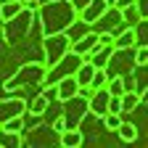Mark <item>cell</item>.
<instances>
[{
    "label": "cell",
    "instance_id": "4",
    "mask_svg": "<svg viewBox=\"0 0 148 148\" xmlns=\"http://www.w3.org/2000/svg\"><path fill=\"white\" fill-rule=\"evenodd\" d=\"M32 21H34V13L32 11H27V8H21L16 16H11V18H5V27H3V37H5V42L8 45H16V42H21L24 37L29 34V27H32Z\"/></svg>",
    "mask_w": 148,
    "mask_h": 148
},
{
    "label": "cell",
    "instance_id": "20",
    "mask_svg": "<svg viewBox=\"0 0 148 148\" xmlns=\"http://www.w3.org/2000/svg\"><path fill=\"white\" fill-rule=\"evenodd\" d=\"M48 106H50V101H48V95L45 92H40V95H37L32 103H29V114H34V116H45V111H48Z\"/></svg>",
    "mask_w": 148,
    "mask_h": 148
},
{
    "label": "cell",
    "instance_id": "6",
    "mask_svg": "<svg viewBox=\"0 0 148 148\" xmlns=\"http://www.w3.org/2000/svg\"><path fill=\"white\" fill-rule=\"evenodd\" d=\"M69 48H71V42H69L66 32L45 34V40H42V50H45V66H53V64L58 61L64 53H69Z\"/></svg>",
    "mask_w": 148,
    "mask_h": 148
},
{
    "label": "cell",
    "instance_id": "21",
    "mask_svg": "<svg viewBox=\"0 0 148 148\" xmlns=\"http://www.w3.org/2000/svg\"><path fill=\"white\" fill-rule=\"evenodd\" d=\"M116 132H119V138H122L124 143H132V140L138 138V127H135L132 122H124V119H122V124L116 127Z\"/></svg>",
    "mask_w": 148,
    "mask_h": 148
},
{
    "label": "cell",
    "instance_id": "22",
    "mask_svg": "<svg viewBox=\"0 0 148 148\" xmlns=\"http://www.w3.org/2000/svg\"><path fill=\"white\" fill-rule=\"evenodd\" d=\"M101 119H103V124H106V130H111V132H116V127L122 124V119H124V114H114V111H106V114H103Z\"/></svg>",
    "mask_w": 148,
    "mask_h": 148
},
{
    "label": "cell",
    "instance_id": "25",
    "mask_svg": "<svg viewBox=\"0 0 148 148\" xmlns=\"http://www.w3.org/2000/svg\"><path fill=\"white\" fill-rule=\"evenodd\" d=\"M135 64L148 66V45H135Z\"/></svg>",
    "mask_w": 148,
    "mask_h": 148
},
{
    "label": "cell",
    "instance_id": "18",
    "mask_svg": "<svg viewBox=\"0 0 148 148\" xmlns=\"http://www.w3.org/2000/svg\"><path fill=\"white\" fill-rule=\"evenodd\" d=\"M24 8V3L21 0H0V18H11V16H16L18 11Z\"/></svg>",
    "mask_w": 148,
    "mask_h": 148
},
{
    "label": "cell",
    "instance_id": "2",
    "mask_svg": "<svg viewBox=\"0 0 148 148\" xmlns=\"http://www.w3.org/2000/svg\"><path fill=\"white\" fill-rule=\"evenodd\" d=\"M45 61H29V64H21L13 77L5 79V90H18V87H40L42 79H45Z\"/></svg>",
    "mask_w": 148,
    "mask_h": 148
},
{
    "label": "cell",
    "instance_id": "5",
    "mask_svg": "<svg viewBox=\"0 0 148 148\" xmlns=\"http://www.w3.org/2000/svg\"><path fill=\"white\" fill-rule=\"evenodd\" d=\"M61 103H64V111H61L64 130H77L79 122H82V116L87 114V98L71 95V98H66V101H61Z\"/></svg>",
    "mask_w": 148,
    "mask_h": 148
},
{
    "label": "cell",
    "instance_id": "15",
    "mask_svg": "<svg viewBox=\"0 0 148 148\" xmlns=\"http://www.w3.org/2000/svg\"><path fill=\"white\" fill-rule=\"evenodd\" d=\"M143 101H145V98H140L135 90H127V92H122V95H119V108H122V114H130V111L140 108Z\"/></svg>",
    "mask_w": 148,
    "mask_h": 148
},
{
    "label": "cell",
    "instance_id": "1",
    "mask_svg": "<svg viewBox=\"0 0 148 148\" xmlns=\"http://www.w3.org/2000/svg\"><path fill=\"white\" fill-rule=\"evenodd\" d=\"M34 13L42 24V34H56L64 32L77 18V5L71 0H48V3H40Z\"/></svg>",
    "mask_w": 148,
    "mask_h": 148
},
{
    "label": "cell",
    "instance_id": "16",
    "mask_svg": "<svg viewBox=\"0 0 148 148\" xmlns=\"http://www.w3.org/2000/svg\"><path fill=\"white\" fill-rule=\"evenodd\" d=\"M64 32H66V37H69V42H74V40H79L82 34H87V32H90V24H85L82 18L77 16V18H74V21L64 29Z\"/></svg>",
    "mask_w": 148,
    "mask_h": 148
},
{
    "label": "cell",
    "instance_id": "10",
    "mask_svg": "<svg viewBox=\"0 0 148 148\" xmlns=\"http://www.w3.org/2000/svg\"><path fill=\"white\" fill-rule=\"evenodd\" d=\"M21 111H27V101L21 98H3L0 101V124L11 116H18Z\"/></svg>",
    "mask_w": 148,
    "mask_h": 148
},
{
    "label": "cell",
    "instance_id": "29",
    "mask_svg": "<svg viewBox=\"0 0 148 148\" xmlns=\"http://www.w3.org/2000/svg\"><path fill=\"white\" fill-rule=\"evenodd\" d=\"M53 130H56V132H61V130H64V122H61V116L53 122Z\"/></svg>",
    "mask_w": 148,
    "mask_h": 148
},
{
    "label": "cell",
    "instance_id": "23",
    "mask_svg": "<svg viewBox=\"0 0 148 148\" xmlns=\"http://www.w3.org/2000/svg\"><path fill=\"white\" fill-rule=\"evenodd\" d=\"M138 18H140V13L135 11V3L130 5V8H124V11H122V21H124L127 27H132V24L138 21Z\"/></svg>",
    "mask_w": 148,
    "mask_h": 148
},
{
    "label": "cell",
    "instance_id": "12",
    "mask_svg": "<svg viewBox=\"0 0 148 148\" xmlns=\"http://www.w3.org/2000/svg\"><path fill=\"white\" fill-rule=\"evenodd\" d=\"M77 79H74V74H69V77H61L58 82L53 85V90H56V98L58 101H66V98H71V95H77Z\"/></svg>",
    "mask_w": 148,
    "mask_h": 148
},
{
    "label": "cell",
    "instance_id": "7",
    "mask_svg": "<svg viewBox=\"0 0 148 148\" xmlns=\"http://www.w3.org/2000/svg\"><path fill=\"white\" fill-rule=\"evenodd\" d=\"M119 24H122V11H116L114 5H108V8L95 18V21L90 24V29H92V32H114Z\"/></svg>",
    "mask_w": 148,
    "mask_h": 148
},
{
    "label": "cell",
    "instance_id": "14",
    "mask_svg": "<svg viewBox=\"0 0 148 148\" xmlns=\"http://www.w3.org/2000/svg\"><path fill=\"white\" fill-rule=\"evenodd\" d=\"M82 143H85V135L79 130H61L58 132V145L64 148H79Z\"/></svg>",
    "mask_w": 148,
    "mask_h": 148
},
{
    "label": "cell",
    "instance_id": "27",
    "mask_svg": "<svg viewBox=\"0 0 148 148\" xmlns=\"http://www.w3.org/2000/svg\"><path fill=\"white\" fill-rule=\"evenodd\" d=\"M132 3H135V0H114V3H111V5H114L116 11H124V8H130Z\"/></svg>",
    "mask_w": 148,
    "mask_h": 148
},
{
    "label": "cell",
    "instance_id": "30",
    "mask_svg": "<svg viewBox=\"0 0 148 148\" xmlns=\"http://www.w3.org/2000/svg\"><path fill=\"white\" fill-rule=\"evenodd\" d=\"M21 3H27V0H21Z\"/></svg>",
    "mask_w": 148,
    "mask_h": 148
},
{
    "label": "cell",
    "instance_id": "8",
    "mask_svg": "<svg viewBox=\"0 0 148 148\" xmlns=\"http://www.w3.org/2000/svg\"><path fill=\"white\" fill-rule=\"evenodd\" d=\"M98 48H101V45H98V34H95V32H92V29H90L87 34H82V37H79V40H74L69 50H74V53H77V56H82V58L87 61V58H90V56H92V53H95Z\"/></svg>",
    "mask_w": 148,
    "mask_h": 148
},
{
    "label": "cell",
    "instance_id": "17",
    "mask_svg": "<svg viewBox=\"0 0 148 148\" xmlns=\"http://www.w3.org/2000/svg\"><path fill=\"white\" fill-rule=\"evenodd\" d=\"M0 148H21V132H11L0 127Z\"/></svg>",
    "mask_w": 148,
    "mask_h": 148
},
{
    "label": "cell",
    "instance_id": "3",
    "mask_svg": "<svg viewBox=\"0 0 148 148\" xmlns=\"http://www.w3.org/2000/svg\"><path fill=\"white\" fill-rule=\"evenodd\" d=\"M132 66H135V45L132 48H114L103 64L106 79L108 77H124V74L132 71Z\"/></svg>",
    "mask_w": 148,
    "mask_h": 148
},
{
    "label": "cell",
    "instance_id": "13",
    "mask_svg": "<svg viewBox=\"0 0 148 148\" xmlns=\"http://www.w3.org/2000/svg\"><path fill=\"white\" fill-rule=\"evenodd\" d=\"M148 66H132V71H130V77H132V90L138 92L140 98H145V92H148Z\"/></svg>",
    "mask_w": 148,
    "mask_h": 148
},
{
    "label": "cell",
    "instance_id": "24",
    "mask_svg": "<svg viewBox=\"0 0 148 148\" xmlns=\"http://www.w3.org/2000/svg\"><path fill=\"white\" fill-rule=\"evenodd\" d=\"M103 85H106V71H103V69H95L87 87H90V90H98V87H103Z\"/></svg>",
    "mask_w": 148,
    "mask_h": 148
},
{
    "label": "cell",
    "instance_id": "9",
    "mask_svg": "<svg viewBox=\"0 0 148 148\" xmlns=\"http://www.w3.org/2000/svg\"><path fill=\"white\" fill-rule=\"evenodd\" d=\"M108 98H111V95H108V90H106V87L92 90V95L87 98V111H90L92 116H98V119H101L106 111H108Z\"/></svg>",
    "mask_w": 148,
    "mask_h": 148
},
{
    "label": "cell",
    "instance_id": "11",
    "mask_svg": "<svg viewBox=\"0 0 148 148\" xmlns=\"http://www.w3.org/2000/svg\"><path fill=\"white\" fill-rule=\"evenodd\" d=\"M108 5H111L108 0H90L87 5H82V11H77V16L82 18L85 24H92V21H95V18H98Z\"/></svg>",
    "mask_w": 148,
    "mask_h": 148
},
{
    "label": "cell",
    "instance_id": "19",
    "mask_svg": "<svg viewBox=\"0 0 148 148\" xmlns=\"http://www.w3.org/2000/svg\"><path fill=\"white\" fill-rule=\"evenodd\" d=\"M132 45H138V42H135V32H132V27L122 29V32L114 37V48H132Z\"/></svg>",
    "mask_w": 148,
    "mask_h": 148
},
{
    "label": "cell",
    "instance_id": "28",
    "mask_svg": "<svg viewBox=\"0 0 148 148\" xmlns=\"http://www.w3.org/2000/svg\"><path fill=\"white\" fill-rule=\"evenodd\" d=\"M24 8H27V11H32V13H34V11H37V8H40V0H27V3H24Z\"/></svg>",
    "mask_w": 148,
    "mask_h": 148
},
{
    "label": "cell",
    "instance_id": "26",
    "mask_svg": "<svg viewBox=\"0 0 148 148\" xmlns=\"http://www.w3.org/2000/svg\"><path fill=\"white\" fill-rule=\"evenodd\" d=\"M135 11L140 13V18H148V0H135Z\"/></svg>",
    "mask_w": 148,
    "mask_h": 148
}]
</instances>
